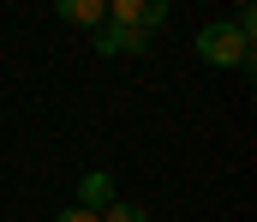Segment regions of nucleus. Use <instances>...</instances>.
<instances>
[{
	"mask_svg": "<svg viewBox=\"0 0 257 222\" xmlns=\"http://www.w3.org/2000/svg\"><path fill=\"white\" fill-rule=\"evenodd\" d=\"M197 60L215 66V72H245L251 66V24H233V18H215L197 30Z\"/></svg>",
	"mask_w": 257,
	"mask_h": 222,
	"instance_id": "obj_1",
	"label": "nucleus"
},
{
	"mask_svg": "<svg viewBox=\"0 0 257 222\" xmlns=\"http://www.w3.org/2000/svg\"><path fill=\"white\" fill-rule=\"evenodd\" d=\"M108 18L114 24H126V30H156L162 18H168V0H108Z\"/></svg>",
	"mask_w": 257,
	"mask_h": 222,
	"instance_id": "obj_2",
	"label": "nucleus"
},
{
	"mask_svg": "<svg viewBox=\"0 0 257 222\" xmlns=\"http://www.w3.org/2000/svg\"><path fill=\"white\" fill-rule=\"evenodd\" d=\"M90 42H96V54H144V48H150V36H144V30H126V24H114V18H108V24H96V30H90Z\"/></svg>",
	"mask_w": 257,
	"mask_h": 222,
	"instance_id": "obj_3",
	"label": "nucleus"
},
{
	"mask_svg": "<svg viewBox=\"0 0 257 222\" xmlns=\"http://www.w3.org/2000/svg\"><path fill=\"white\" fill-rule=\"evenodd\" d=\"M108 204H114V180H108L102 168H90V174L78 180V210H96V216H102Z\"/></svg>",
	"mask_w": 257,
	"mask_h": 222,
	"instance_id": "obj_4",
	"label": "nucleus"
},
{
	"mask_svg": "<svg viewBox=\"0 0 257 222\" xmlns=\"http://www.w3.org/2000/svg\"><path fill=\"white\" fill-rule=\"evenodd\" d=\"M54 12H60L66 24H78V30L108 24V0H54Z\"/></svg>",
	"mask_w": 257,
	"mask_h": 222,
	"instance_id": "obj_5",
	"label": "nucleus"
},
{
	"mask_svg": "<svg viewBox=\"0 0 257 222\" xmlns=\"http://www.w3.org/2000/svg\"><path fill=\"white\" fill-rule=\"evenodd\" d=\"M102 222H150V216H144L138 204H120V198H114V204L102 210Z\"/></svg>",
	"mask_w": 257,
	"mask_h": 222,
	"instance_id": "obj_6",
	"label": "nucleus"
},
{
	"mask_svg": "<svg viewBox=\"0 0 257 222\" xmlns=\"http://www.w3.org/2000/svg\"><path fill=\"white\" fill-rule=\"evenodd\" d=\"M54 222H102V216H96V210H78V204H72V210H60Z\"/></svg>",
	"mask_w": 257,
	"mask_h": 222,
	"instance_id": "obj_7",
	"label": "nucleus"
}]
</instances>
